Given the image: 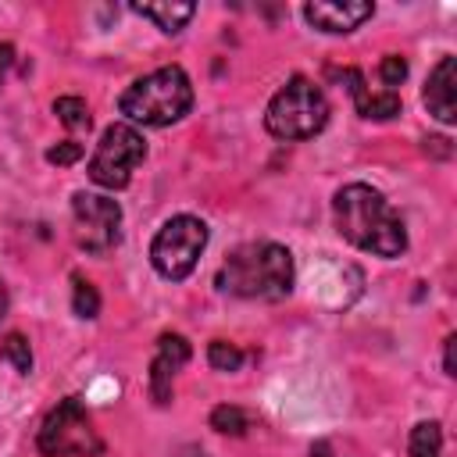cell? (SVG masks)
<instances>
[{
    "mask_svg": "<svg viewBox=\"0 0 457 457\" xmlns=\"http://www.w3.org/2000/svg\"><path fill=\"white\" fill-rule=\"evenodd\" d=\"M296 264L282 243L257 239L236 246L214 275V286L239 300H282L293 293Z\"/></svg>",
    "mask_w": 457,
    "mask_h": 457,
    "instance_id": "cell-2",
    "label": "cell"
},
{
    "mask_svg": "<svg viewBox=\"0 0 457 457\" xmlns=\"http://www.w3.org/2000/svg\"><path fill=\"white\" fill-rule=\"evenodd\" d=\"M421 104L428 107V114L443 125L457 121V61L453 54L439 57V64L428 71L425 89H421Z\"/></svg>",
    "mask_w": 457,
    "mask_h": 457,
    "instance_id": "cell-11",
    "label": "cell"
},
{
    "mask_svg": "<svg viewBox=\"0 0 457 457\" xmlns=\"http://www.w3.org/2000/svg\"><path fill=\"white\" fill-rule=\"evenodd\" d=\"M332 79H339V82H346V89H350V96H353V104H357V114L361 118H368V121H389V118H396L400 111H403V100H400V93H371L368 86H364V75L357 71V68H343V71H328Z\"/></svg>",
    "mask_w": 457,
    "mask_h": 457,
    "instance_id": "cell-12",
    "label": "cell"
},
{
    "mask_svg": "<svg viewBox=\"0 0 457 457\" xmlns=\"http://www.w3.org/2000/svg\"><path fill=\"white\" fill-rule=\"evenodd\" d=\"M428 150H436L439 157H446L450 154V139H443V136H432V139H425V154Z\"/></svg>",
    "mask_w": 457,
    "mask_h": 457,
    "instance_id": "cell-24",
    "label": "cell"
},
{
    "mask_svg": "<svg viewBox=\"0 0 457 457\" xmlns=\"http://www.w3.org/2000/svg\"><path fill=\"white\" fill-rule=\"evenodd\" d=\"M411 457H443V425L439 421H418L407 439Z\"/></svg>",
    "mask_w": 457,
    "mask_h": 457,
    "instance_id": "cell-14",
    "label": "cell"
},
{
    "mask_svg": "<svg viewBox=\"0 0 457 457\" xmlns=\"http://www.w3.org/2000/svg\"><path fill=\"white\" fill-rule=\"evenodd\" d=\"M71 311H75L79 318H86V321H93V318L100 314V293H96V286H93L89 278H82V275H71Z\"/></svg>",
    "mask_w": 457,
    "mask_h": 457,
    "instance_id": "cell-15",
    "label": "cell"
},
{
    "mask_svg": "<svg viewBox=\"0 0 457 457\" xmlns=\"http://www.w3.org/2000/svg\"><path fill=\"white\" fill-rule=\"evenodd\" d=\"M189 357H193V346H189L186 336L164 332V336L157 339V353H154V361H150V396H154L157 407H168V403H171L175 371L186 368Z\"/></svg>",
    "mask_w": 457,
    "mask_h": 457,
    "instance_id": "cell-9",
    "label": "cell"
},
{
    "mask_svg": "<svg viewBox=\"0 0 457 457\" xmlns=\"http://www.w3.org/2000/svg\"><path fill=\"white\" fill-rule=\"evenodd\" d=\"M371 14H375V4H368V0H343V4L314 0V4H303L307 25H314L318 32H328V36H346V32L361 29Z\"/></svg>",
    "mask_w": 457,
    "mask_h": 457,
    "instance_id": "cell-10",
    "label": "cell"
},
{
    "mask_svg": "<svg viewBox=\"0 0 457 457\" xmlns=\"http://www.w3.org/2000/svg\"><path fill=\"white\" fill-rule=\"evenodd\" d=\"M71 221H75V243L86 253H107L121 239V207L107 193H71Z\"/></svg>",
    "mask_w": 457,
    "mask_h": 457,
    "instance_id": "cell-8",
    "label": "cell"
},
{
    "mask_svg": "<svg viewBox=\"0 0 457 457\" xmlns=\"http://www.w3.org/2000/svg\"><path fill=\"white\" fill-rule=\"evenodd\" d=\"M36 450L43 457H100L104 439L93 428L89 411L82 407L79 396H64L36 432Z\"/></svg>",
    "mask_w": 457,
    "mask_h": 457,
    "instance_id": "cell-5",
    "label": "cell"
},
{
    "mask_svg": "<svg viewBox=\"0 0 457 457\" xmlns=\"http://www.w3.org/2000/svg\"><path fill=\"white\" fill-rule=\"evenodd\" d=\"M328 125V100L321 86H314L303 75L286 79V86L268 100L264 107V129L275 139H311Z\"/></svg>",
    "mask_w": 457,
    "mask_h": 457,
    "instance_id": "cell-4",
    "label": "cell"
},
{
    "mask_svg": "<svg viewBox=\"0 0 457 457\" xmlns=\"http://www.w3.org/2000/svg\"><path fill=\"white\" fill-rule=\"evenodd\" d=\"M179 457H207V453H204L200 446H182V450H179Z\"/></svg>",
    "mask_w": 457,
    "mask_h": 457,
    "instance_id": "cell-25",
    "label": "cell"
},
{
    "mask_svg": "<svg viewBox=\"0 0 457 457\" xmlns=\"http://www.w3.org/2000/svg\"><path fill=\"white\" fill-rule=\"evenodd\" d=\"M146 157V139L136 125L129 121H114L104 129L89 164H86V175L89 182H96L100 189H125L132 182V171L143 164Z\"/></svg>",
    "mask_w": 457,
    "mask_h": 457,
    "instance_id": "cell-7",
    "label": "cell"
},
{
    "mask_svg": "<svg viewBox=\"0 0 457 457\" xmlns=\"http://www.w3.org/2000/svg\"><path fill=\"white\" fill-rule=\"evenodd\" d=\"M332 218L346 243L375 257H400L407 250L403 218L393 204L368 182H346L332 196Z\"/></svg>",
    "mask_w": 457,
    "mask_h": 457,
    "instance_id": "cell-1",
    "label": "cell"
},
{
    "mask_svg": "<svg viewBox=\"0 0 457 457\" xmlns=\"http://www.w3.org/2000/svg\"><path fill=\"white\" fill-rule=\"evenodd\" d=\"M243 361H246V353L236 343H225V339H211L207 343V364L214 371H239Z\"/></svg>",
    "mask_w": 457,
    "mask_h": 457,
    "instance_id": "cell-18",
    "label": "cell"
},
{
    "mask_svg": "<svg viewBox=\"0 0 457 457\" xmlns=\"http://www.w3.org/2000/svg\"><path fill=\"white\" fill-rule=\"evenodd\" d=\"M132 11H136L139 18H146V21H154L161 32L175 36V32H182V29L193 21L196 4H182V0H157V4H136Z\"/></svg>",
    "mask_w": 457,
    "mask_h": 457,
    "instance_id": "cell-13",
    "label": "cell"
},
{
    "mask_svg": "<svg viewBox=\"0 0 457 457\" xmlns=\"http://www.w3.org/2000/svg\"><path fill=\"white\" fill-rule=\"evenodd\" d=\"M453 343H457V336H446L443 339V371L453 378L457 375V364H453Z\"/></svg>",
    "mask_w": 457,
    "mask_h": 457,
    "instance_id": "cell-23",
    "label": "cell"
},
{
    "mask_svg": "<svg viewBox=\"0 0 457 457\" xmlns=\"http://www.w3.org/2000/svg\"><path fill=\"white\" fill-rule=\"evenodd\" d=\"M54 114H57L68 129H75V132L93 125L89 107H86V100H82V96H57V100H54Z\"/></svg>",
    "mask_w": 457,
    "mask_h": 457,
    "instance_id": "cell-19",
    "label": "cell"
},
{
    "mask_svg": "<svg viewBox=\"0 0 457 457\" xmlns=\"http://www.w3.org/2000/svg\"><path fill=\"white\" fill-rule=\"evenodd\" d=\"M189 107H193V82H189L182 64L154 68L150 75L136 79L118 96V111L125 114V121L129 125H150V129H164V125L182 121L189 114Z\"/></svg>",
    "mask_w": 457,
    "mask_h": 457,
    "instance_id": "cell-3",
    "label": "cell"
},
{
    "mask_svg": "<svg viewBox=\"0 0 457 457\" xmlns=\"http://www.w3.org/2000/svg\"><path fill=\"white\" fill-rule=\"evenodd\" d=\"M82 154H86V150H82V143H75V139H61L57 146H50V150H46V164L68 168V164H75Z\"/></svg>",
    "mask_w": 457,
    "mask_h": 457,
    "instance_id": "cell-21",
    "label": "cell"
},
{
    "mask_svg": "<svg viewBox=\"0 0 457 457\" xmlns=\"http://www.w3.org/2000/svg\"><path fill=\"white\" fill-rule=\"evenodd\" d=\"M0 361H7L18 375H29V371H32V350H29V339H25L21 332L4 336V343H0Z\"/></svg>",
    "mask_w": 457,
    "mask_h": 457,
    "instance_id": "cell-17",
    "label": "cell"
},
{
    "mask_svg": "<svg viewBox=\"0 0 457 457\" xmlns=\"http://www.w3.org/2000/svg\"><path fill=\"white\" fill-rule=\"evenodd\" d=\"M4 314H7V289H4V282H0V321H4Z\"/></svg>",
    "mask_w": 457,
    "mask_h": 457,
    "instance_id": "cell-26",
    "label": "cell"
},
{
    "mask_svg": "<svg viewBox=\"0 0 457 457\" xmlns=\"http://www.w3.org/2000/svg\"><path fill=\"white\" fill-rule=\"evenodd\" d=\"M11 68H14V46L11 43H0V89H4Z\"/></svg>",
    "mask_w": 457,
    "mask_h": 457,
    "instance_id": "cell-22",
    "label": "cell"
},
{
    "mask_svg": "<svg viewBox=\"0 0 457 457\" xmlns=\"http://www.w3.org/2000/svg\"><path fill=\"white\" fill-rule=\"evenodd\" d=\"M211 239V228L196 218V214H175L168 218L157 236L150 239V264L161 278L168 282H182L193 275L204 246Z\"/></svg>",
    "mask_w": 457,
    "mask_h": 457,
    "instance_id": "cell-6",
    "label": "cell"
},
{
    "mask_svg": "<svg viewBox=\"0 0 457 457\" xmlns=\"http://www.w3.org/2000/svg\"><path fill=\"white\" fill-rule=\"evenodd\" d=\"M378 79H382L386 93H396V86L407 79V61H403L400 54H386V57L378 61Z\"/></svg>",
    "mask_w": 457,
    "mask_h": 457,
    "instance_id": "cell-20",
    "label": "cell"
},
{
    "mask_svg": "<svg viewBox=\"0 0 457 457\" xmlns=\"http://www.w3.org/2000/svg\"><path fill=\"white\" fill-rule=\"evenodd\" d=\"M211 428L221 432V436H243V432L250 428V418H246V411L236 407V403H218V407L211 411Z\"/></svg>",
    "mask_w": 457,
    "mask_h": 457,
    "instance_id": "cell-16",
    "label": "cell"
}]
</instances>
